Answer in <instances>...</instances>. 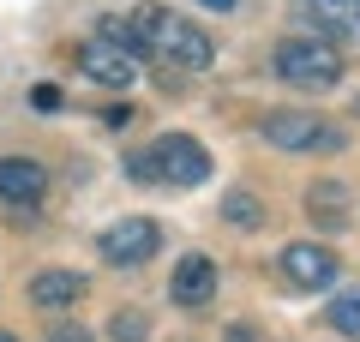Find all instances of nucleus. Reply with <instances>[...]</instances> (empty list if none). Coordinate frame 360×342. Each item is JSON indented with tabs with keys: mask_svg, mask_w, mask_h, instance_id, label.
I'll list each match as a JSON object with an SVG mask.
<instances>
[{
	"mask_svg": "<svg viewBox=\"0 0 360 342\" xmlns=\"http://www.w3.org/2000/svg\"><path fill=\"white\" fill-rule=\"evenodd\" d=\"M127 25H132V37H139V54H150V61L174 66V72H205V66L217 61L210 30H198L193 18L168 13V6H139Z\"/></svg>",
	"mask_w": 360,
	"mask_h": 342,
	"instance_id": "obj_1",
	"label": "nucleus"
},
{
	"mask_svg": "<svg viewBox=\"0 0 360 342\" xmlns=\"http://www.w3.org/2000/svg\"><path fill=\"white\" fill-rule=\"evenodd\" d=\"M276 78L295 90H336L342 78V49L336 42H312V37H288L276 49Z\"/></svg>",
	"mask_w": 360,
	"mask_h": 342,
	"instance_id": "obj_2",
	"label": "nucleus"
},
{
	"mask_svg": "<svg viewBox=\"0 0 360 342\" xmlns=\"http://www.w3.org/2000/svg\"><path fill=\"white\" fill-rule=\"evenodd\" d=\"M258 132H264L276 151H336V144H342V132H336L330 120L300 114V108H270L264 120H258Z\"/></svg>",
	"mask_w": 360,
	"mask_h": 342,
	"instance_id": "obj_3",
	"label": "nucleus"
},
{
	"mask_svg": "<svg viewBox=\"0 0 360 342\" xmlns=\"http://www.w3.org/2000/svg\"><path fill=\"white\" fill-rule=\"evenodd\" d=\"M156 246H162V228H156L150 216H120V222L103 234V258H108V265H120V270L156 258Z\"/></svg>",
	"mask_w": 360,
	"mask_h": 342,
	"instance_id": "obj_4",
	"label": "nucleus"
},
{
	"mask_svg": "<svg viewBox=\"0 0 360 342\" xmlns=\"http://www.w3.org/2000/svg\"><path fill=\"white\" fill-rule=\"evenodd\" d=\"M150 163H156V180H174V186H198V180L210 175L205 144H193L186 132H168V139H156Z\"/></svg>",
	"mask_w": 360,
	"mask_h": 342,
	"instance_id": "obj_5",
	"label": "nucleus"
},
{
	"mask_svg": "<svg viewBox=\"0 0 360 342\" xmlns=\"http://www.w3.org/2000/svg\"><path fill=\"white\" fill-rule=\"evenodd\" d=\"M336 270H342V258H336L330 246H319V241L283 246V277H288V289H330Z\"/></svg>",
	"mask_w": 360,
	"mask_h": 342,
	"instance_id": "obj_6",
	"label": "nucleus"
},
{
	"mask_svg": "<svg viewBox=\"0 0 360 342\" xmlns=\"http://www.w3.org/2000/svg\"><path fill=\"white\" fill-rule=\"evenodd\" d=\"M78 72H84L90 84H103V90H127L132 78H139V66H132L127 49H115V42H103V37H90V42H78Z\"/></svg>",
	"mask_w": 360,
	"mask_h": 342,
	"instance_id": "obj_7",
	"label": "nucleus"
},
{
	"mask_svg": "<svg viewBox=\"0 0 360 342\" xmlns=\"http://www.w3.org/2000/svg\"><path fill=\"white\" fill-rule=\"evenodd\" d=\"M168 294H174L180 306H205L210 294H217V258L186 253V258L174 265V277H168Z\"/></svg>",
	"mask_w": 360,
	"mask_h": 342,
	"instance_id": "obj_8",
	"label": "nucleus"
},
{
	"mask_svg": "<svg viewBox=\"0 0 360 342\" xmlns=\"http://www.w3.org/2000/svg\"><path fill=\"white\" fill-rule=\"evenodd\" d=\"M312 42H360V0H312Z\"/></svg>",
	"mask_w": 360,
	"mask_h": 342,
	"instance_id": "obj_9",
	"label": "nucleus"
},
{
	"mask_svg": "<svg viewBox=\"0 0 360 342\" xmlns=\"http://www.w3.org/2000/svg\"><path fill=\"white\" fill-rule=\"evenodd\" d=\"M42 192H49V175H42V163H30V156H0V198L6 204H37Z\"/></svg>",
	"mask_w": 360,
	"mask_h": 342,
	"instance_id": "obj_10",
	"label": "nucleus"
},
{
	"mask_svg": "<svg viewBox=\"0 0 360 342\" xmlns=\"http://www.w3.org/2000/svg\"><path fill=\"white\" fill-rule=\"evenodd\" d=\"M307 216L324 228V234L348 228V186H342V180H319V186L307 192Z\"/></svg>",
	"mask_w": 360,
	"mask_h": 342,
	"instance_id": "obj_11",
	"label": "nucleus"
},
{
	"mask_svg": "<svg viewBox=\"0 0 360 342\" xmlns=\"http://www.w3.org/2000/svg\"><path fill=\"white\" fill-rule=\"evenodd\" d=\"M84 289H90V282L78 277V270H37L30 300H37V306H72V300H84Z\"/></svg>",
	"mask_w": 360,
	"mask_h": 342,
	"instance_id": "obj_12",
	"label": "nucleus"
},
{
	"mask_svg": "<svg viewBox=\"0 0 360 342\" xmlns=\"http://www.w3.org/2000/svg\"><path fill=\"white\" fill-rule=\"evenodd\" d=\"M222 222H234V228H264V198L246 192V186H234L229 198H222Z\"/></svg>",
	"mask_w": 360,
	"mask_h": 342,
	"instance_id": "obj_13",
	"label": "nucleus"
},
{
	"mask_svg": "<svg viewBox=\"0 0 360 342\" xmlns=\"http://www.w3.org/2000/svg\"><path fill=\"white\" fill-rule=\"evenodd\" d=\"M324 318H330V324L342 330V336H354V342H360V289L336 294V300H330V312H324Z\"/></svg>",
	"mask_w": 360,
	"mask_h": 342,
	"instance_id": "obj_14",
	"label": "nucleus"
},
{
	"mask_svg": "<svg viewBox=\"0 0 360 342\" xmlns=\"http://www.w3.org/2000/svg\"><path fill=\"white\" fill-rule=\"evenodd\" d=\"M144 330H150V324H144V312H132V306L108 318V336H115V342H144Z\"/></svg>",
	"mask_w": 360,
	"mask_h": 342,
	"instance_id": "obj_15",
	"label": "nucleus"
},
{
	"mask_svg": "<svg viewBox=\"0 0 360 342\" xmlns=\"http://www.w3.org/2000/svg\"><path fill=\"white\" fill-rule=\"evenodd\" d=\"M127 175L139 180V186H156V163H150V151H139V156H132V163H127Z\"/></svg>",
	"mask_w": 360,
	"mask_h": 342,
	"instance_id": "obj_16",
	"label": "nucleus"
},
{
	"mask_svg": "<svg viewBox=\"0 0 360 342\" xmlns=\"http://www.w3.org/2000/svg\"><path fill=\"white\" fill-rule=\"evenodd\" d=\"M103 127L127 132V127H132V102H115V108H103Z\"/></svg>",
	"mask_w": 360,
	"mask_h": 342,
	"instance_id": "obj_17",
	"label": "nucleus"
},
{
	"mask_svg": "<svg viewBox=\"0 0 360 342\" xmlns=\"http://www.w3.org/2000/svg\"><path fill=\"white\" fill-rule=\"evenodd\" d=\"M30 102H37L42 114H54V108H60V84H37V90H30Z\"/></svg>",
	"mask_w": 360,
	"mask_h": 342,
	"instance_id": "obj_18",
	"label": "nucleus"
},
{
	"mask_svg": "<svg viewBox=\"0 0 360 342\" xmlns=\"http://www.w3.org/2000/svg\"><path fill=\"white\" fill-rule=\"evenodd\" d=\"M49 342H90V330H84V324H54Z\"/></svg>",
	"mask_w": 360,
	"mask_h": 342,
	"instance_id": "obj_19",
	"label": "nucleus"
},
{
	"mask_svg": "<svg viewBox=\"0 0 360 342\" xmlns=\"http://www.w3.org/2000/svg\"><path fill=\"white\" fill-rule=\"evenodd\" d=\"M222 342H258V336H252V324H229V336H222Z\"/></svg>",
	"mask_w": 360,
	"mask_h": 342,
	"instance_id": "obj_20",
	"label": "nucleus"
},
{
	"mask_svg": "<svg viewBox=\"0 0 360 342\" xmlns=\"http://www.w3.org/2000/svg\"><path fill=\"white\" fill-rule=\"evenodd\" d=\"M198 6H217V13H229V6H234V0H198Z\"/></svg>",
	"mask_w": 360,
	"mask_h": 342,
	"instance_id": "obj_21",
	"label": "nucleus"
},
{
	"mask_svg": "<svg viewBox=\"0 0 360 342\" xmlns=\"http://www.w3.org/2000/svg\"><path fill=\"white\" fill-rule=\"evenodd\" d=\"M0 342H18V336H6V330H0Z\"/></svg>",
	"mask_w": 360,
	"mask_h": 342,
	"instance_id": "obj_22",
	"label": "nucleus"
}]
</instances>
